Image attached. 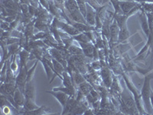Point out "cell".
Returning <instances> with one entry per match:
<instances>
[{"mask_svg":"<svg viewBox=\"0 0 153 115\" xmlns=\"http://www.w3.org/2000/svg\"><path fill=\"white\" fill-rule=\"evenodd\" d=\"M46 107L42 106L39 107L37 109L32 111H23V114H33V115H42V114H48V113L46 112Z\"/></svg>","mask_w":153,"mask_h":115,"instance_id":"cell-18","label":"cell"},{"mask_svg":"<svg viewBox=\"0 0 153 115\" xmlns=\"http://www.w3.org/2000/svg\"><path fill=\"white\" fill-rule=\"evenodd\" d=\"M120 28L117 24L116 19L115 21L110 25V43L113 44L117 42L119 39V35H120Z\"/></svg>","mask_w":153,"mask_h":115,"instance_id":"cell-9","label":"cell"},{"mask_svg":"<svg viewBox=\"0 0 153 115\" xmlns=\"http://www.w3.org/2000/svg\"><path fill=\"white\" fill-rule=\"evenodd\" d=\"M48 94H51V95H53L56 99L58 101L60 104H61V106L63 107V108H65V105L68 103V100L71 98V96L69 94H66V93L63 92L61 91H46Z\"/></svg>","mask_w":153,"mask_h":115,"instance_id":"cell-5","label":"cell"},{"mask_svg":"<svg viewBox=\"0 0 153 115\" xmlns=\"http://www.w3.org/2000/svg\"><path fill=\"white\" fill-rule=\"evenodd\" d=\"M76 2L78 5L80 12L85 18L86 15H87V2H86V0H76Z\"/></svg>","mask_w":153,"mask_h":115,"instance_id":"cell-22","label":"cell"},{"mask_svg":"<svg viewBox=\"0 0 153 115\" xmlns=\"http://www.w3.org/2000/svg\"><path fill=\"white\" fill-rule=\"evenodd\" d=\"M62 81H63V86H65L67 88L70 89L71 91L73 93H74L76 94V91H75V87H74V84L73 80L71 78V76L69 74V72H68L67 71H65L64 73L62 74Z\"/></svg>","mask_w":153,"mask_h":115,"instance_id":"cell-11","label":"cell"},{"mask_svg":"<svg viewBox=\"0 0 153 115\" xmlns=\"http://www.w3.org/2000/svg\"><path fill=\"white\" fill-rule=\"evenodd\" d=\"M37 65H38V61L34 64V65L31 67V69H29L28 71V74H27V82H30L31 81V80H32V78H33L34 74H35V68H36Z\"/></svg>","mask_w":153,"mask_h":115,"instance_id":"cell-24","label":"cell"},{"mask_svg":"<svg viewBox=\"0 0 153 115\" xmlns=\"http://www.w3.org/2000/svg\"><path fill=\"white\" fill-rule=\"evenodd\" d=\"M2 4H3V6L5 9L16 11L17 9V3L15 2L14 0H3Z\"/></svg>","mask_w":153,"mask_h":115,"instance_id":"cell-21","label":"cell"},{"mask_svg":"<svg viewBox=\"0 0 153 115\" xmlns=\"http://www.w3.org/2000/svg\"><path fill=\"white\" fill-rule=\"evenodd\" d=\"M121 98H122V105H123L122 111H126V114H137L136 102L126 89H124L121 92Z\"/></svg>","mask_w":153,"mask_h":115,"instance_id":"cell-2","label":"cell"},{"mask_svg":"<svg viewBox=\"0 0 153 115\" xmlns=\"http://www.w3.org/2000/svg\"><path fill=\"white\" fill-rule=\"evenodd\" d=\"M24 94L25 97V100H31V101H35V87L31 84V81L27 82L25 84Z\"/></svg>","mask_w":153,"mask_h":115,"instance_id":"cell-13","label":"cell"},{"mask_svg":"<svg viewBox=\"0 0 153 115\" xmlns=\"http://www.w3.org/2000/svg\"><path fill=\"white\" fill-rule=\"evenodd\" d=\"M80 46V48L83 50V53L85 55V57L92 58L94 55V52H95V48L94 45L91 42L88 43H83V42H78Z\"/></svg>","mask_w":153,"mask_h":115,"instance_id":"cell-10","label":"cell"},{"mask_svg":"<svg viewBox=\"0 0 153 115\" xmlns=\"http://www.w3.org/2000/svg\"><path fill=\"white\" fill-rule=\"evenodd\" d=\"M14 98L15 104H16V107L18 109L19 111H22L24 109L25 103V97L22 91H21L19 88H16V91L13 95Z\"/></svg>","mask_w":153,"mask_h":115,"instance_id":"cell-4","label":"cell"},{"mask_svg":"<svg viewBox=\"0 0 153 115\" xmlns=\"http://www.w3.org/2000/svg\"><path fill=\"white\" fill-rule=\"evenodd\" d=\"M57 1H61V0H57Z\"/></svg>","mask_w":153,"mask_h":115,"instance_id":"cell-26","label":"cell"},{"mask_svg":"<svg viewBox=\"0 0 153 115\" xmlns=\"http://www.w3.org/2000/svg\"><path fill=\"white\" fill-rule=\"evenodd\" d=\"M65 6H66V9H68L71 17L75 22L87 24L86 19L82 15L79 9L78 5L76 3V0H65Z\"/></svg>","mask_w":153,"mask_h":115,"instance_id":"cell-1","label":"cell"},{"mask_svg":"<svg viewBox=\"0 0 153 115\" xmlns=\"http://www.w3.org/2000/svg\"><path fill=\"white\" fill-rule=\"evenodd\" d=\"M101 77H102L105 86L106 87H111L113 77H112L111 72H110V70L109 68H106V67L103 68V69L101 71Z\"/></svg>","mask_w":153,"mask_h":115,"instance_id":"cell-12","label":"cell"},{"mask_svg":"<svg viewBox=\"0 0 153 115\" xmlns=\"http://www.w3.org/2000/svg\"><path fill=\"white\" fill-rule=\"evenodd\" d=\"M16 88L17 87L16 83L5 82L1 84V94L5 95V97H13Z\"/></svg>","mask_w":153,"mask_h":115,"instance_id":"cell-6","label":"cell"},{"mask_svg":"<svg viewBox=\"0 0 153 115\" xmlns=\"http://www.w3.org/2000/svg\"><path fill=\"white\" fill-rule=\"evenodd\" d=\"M19 57H20V68L27 67V61L29 58V52L25 49H23L19 53Z\"/></svg>","mask_w":153,"mask_h":115,"instance_id":"cell-17","label":"cell"},{"mask_svg":"<svg viewBox=\"0 0 153 115\" xmlns=\"http://www.w3.org/2000/svg\"><path fill=\"white\" fill-rule=\"evenodd\" d=\"M119 6L120 9L124 12V13H128L131 11V9L135 6V4L131 2H125V1H121L118 2Z\"/></svg>","mask_w":153,"mask_h":115,"instance_id":"cell-16","label":"cell"},{"mask_svg":"<svg viewBox=\"0 0 153 115\" xmlns=\"http://www.w3.org/2000/svg\"><path fill=\"white\" fill-rule=\"evenodd\" d=\"M86 21L87 24L94 26L96 25V19H97V11L91 5L89 2H87V15H86Z\"/></svg>","mask_w":153,"mask_h":115,"instance_id":"cell-8","label":"cell"},{"mask_svg":"<svg viewBox=\"0 0 153 115\" xmlns=\"http://www.w3.org/2000/svg\"><path fill=\"white\" fill-rule=\"evenodd\" d=\"M73 25L76 28L77 30L80 31V32H88L90 31H92L94 29L92 25L87 24H82V23L75 22L73 23Z\"/></svg>","mask_w":153,"mask_h":115,"instance_id":"cell-19","label":"cell"},{"mask_svg":"<svg viewBox=\"0 0 153 115\" xmlns=\"http://www.w3.org/2000/svg\"><path fill=\"white\" fill-rule=\"evenodd\" d=\"M79 90L84 94L85 97H87L91 92V91L93 90V87L91 84H89L88 82L84 81L79 85Z\"/></svg>","mask_w":153,"mask_h":115,"instance_id":"cell-20","label":"cell"},{"mask_svg":"<svg viewBox=\"0 0 153 115\" xmlns=\"http://www.w3.org/2000/svg\"><path fill=\"white\" fill-rule=\"evenodd\" d=\"M94 1H95V2H97V3H99V4H101V3H102V2H103V0H94Z\"/></svg>","mask_w":153,"mask_h":115,"instance_id":"cell-25","label":"cell"},{"mask_svg":"<svg viewBox=\"0 0 153 115\" xmlns=\"http://www.w3.org/2000/svg\"><path fill=\"white\" fill-rule=\"evenodd\" d=\"M56 25L61 28L63 31H65V32L69 34L70 35H72V36H75V35H77L80 33H81L74 25H71V24H65V23L56 20Z\"/></svg>","mask_w":153,"mask_h":115,"instance_id":"cell-7","label":"cell"},{"mask_svg":"<svg viewBox=\"0 0 153 115\" xmlns=\"http://www.w3.org/2000/svg\"><path fill=\"white\" fill-rule=\"evenodd\" d=\"M52 64L53 67H54V73L57 76H58L62 80V74L67 71L65 67L61 64L60 61H58L57 60L54 59V58H52Z\"/></svg>","mask_w":153,"mask_h":115,"instance_id":"cell-14","label":"cell"},{"mask_svg":"<svg viewBox=\"0 0 153 115\" xmlns=\"http://www.w3.org/2000/svg\"><path fill=\"white\" fill-rule=\"evenodd\" d=\"M27 74H28L27 67H22L19 69V75L16 76V87L23 93L25 91V84L27 82Z\"/></svg>","mask_w":153,"mask_h":115,"instance_id":"cell-3","label":"cell"},{"mask_svg":"<svg viewBox=\"0 0 153 115\" xmlns=\"http://www.w3.org/2000/svg\"><path fill=\"white\" fill-rule=\"evenodd\" d=\"M68 52H69L70 54H71L72 55H81L84 54L83 53V50H82L81 48H79L77 46H71L68 48Z\"/></svg>","mask_w":153,"mask_h":115,"instance_id":"cell-23","label":"cell"},{"mask_svg":"<svg viewBox=\"0 0 153 115\" xmlns=\"http://www.w3.org/2000/svg\"><path fill=\"white\" fill-rule=\"evenodd\" d=\"M150 96H151V92L149 90V79L146 78L143 88V98L145 104L148 106H149Z\"/></svg>","mask_w":153,"mask_h":115,"instance_id":"cell-15","label":"cell"}]
</instances>
